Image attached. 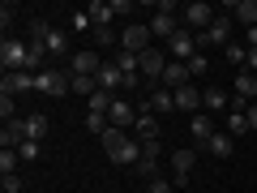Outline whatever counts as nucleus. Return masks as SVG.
I'll return each mask as SVG.
<instances>
[{"mask_svg":"<svg viewBox=\"0 0 257 193\" xmlns=\"http://www.w3.org/2000/svg\"><path fill=\"white\" fill-rule=\"evenodd\" d=\"M0 116H5V125H9V120H18V108H13V94H0Z\"/></svg>","mask_w":257,"mask_h":193,"instance_id":"c9c22d12","label":"nucleus"},{"mask_svg":"<svg viewBox=\"0 0 257 193\" xmlns=\"http://www.w3.org/2000/svg\"><path fill=\"white\" fill-rule=\"evenodd\" d=\"M99 69H103L99 52H90V47L73 52V77H99Z\"/></svg>","mask_w":257,"mask_h":193,"instance_id":"9b49d317","label":"nucleus"},{"mask_svg":"<svg viewBox=\"0 0 257 193\" xmlns=\"http://www.w3.org/2000/svg\"><path fill=\"white\" fill-rule=\"evenodd\" d=\"M13 13H18V9H13V5H5V9H0V26H5V30L13 26Z\"/></svg>","mask_w":257,"mask_h":193,"instance_id":"a19ab883","label":"nucleus"},{"mask_svg":"<svg viewBox=\"0 0 257 193\" xmlns=\"http://www.w3.org/2000/svg\"><path fill=\"white\" fill-rule=\"evenodd\" d=\"M184 64H189V77H206V69H210V60H206L202 52L193 56V60H184Z\"/></svg>","mask_w":257,"mask_h":193,"instance_id":"7c9ffc66","label":"nucleus"},{"mask_svg":"<svg viewBox=\"0 0 257 193\" xmlns=\"http://www.w3.org/2000/svg\"><path fill=\"white\" fill-rule=\"evenodd\" d=\"M35 90L47 94V99H64L73 90V77H64L60 69H43V73H35Z\"/></svg>","mask_w":257,"mask_h":193,"instance_id":"7ed1b4c3","label":"nucleus"},{"mask_svg":"<svg viewBox=\"0 0 257 193\" xmlns=\"http://www.w3.org/2000/svg\"><path fill=\"white\" fill-rule=\"evenodd\" d=\"M43 133H47V116H26V138L39 142Z\"/></svg>","mask_w":257,"mask_h":193,"instance_id":"cd10ccee","label":"nucleus"},{"mask_svg":"<svg viewBox=\"0 0 257 193\" xmlns=\"http://www.w3.org/2000/svg\"><path fill=\"white\" fill-rule=\"evenodd\" d=\"M133 138H138L142 146H146V142H159V120L150 116V112H142V116H138V125H133Z\"/></svg>","mask_w":257,"mask_h":193,"instance_id":"dca6fc26","label":"nucleus"},{"mask_svg":"<svg viewBox=\"0 0 257 193\" xmlns=\"http://www.w3.org/2000/svg\"><path fill=\"white\" fill-rule=\"evenodd\" d=\"M189 82H193V77H189V64H184V60H172V64L163 69V82H159V86L180 90V86H189Z\"/></svg>","mask_w":257,"mask_h":193,"instance_id":"ddd939ff","label":"nucleus"},{"mask_svg":"<svg viewBox=\"0 0 257 193\" xmlns=\"http://www.w3.org/2000/svg\"><path fill=\"white\" fill-rule=\"evenodd\" d=\"M22 90H35V73H30V69L5 73V82H0V94H22Z\"/></svg>","mask_w":257,"mask_h":193,"instance_id":"f8f14e48","label":"nucleus"},{"mask_svg":"<svg viewBox=\"0 0 257 193\" xmlns=\"http://www.w3.org/2000/svg\"><path fill=\"white\" fill-rule=\"evenodd\" d=\"M120 86H124V73H120V69H116V64H103V69H99V90H120Z\"/></svg>","mask_w":257,"mask_h":193,"instance_id":"412c9836","label":"nucleus"},{"mask_svg":"<svg viewBox=\"0 0 257 193\" xmlns=\"http://www.w3.org/2000/svg\"><path fill=\"white\" fill-rule=\"evenodd\" d=\"M214 18H219V13H214L206 0H193V5H184V9H180V26H184V30H193V35L210 30V26H214Z\"/></svg>","mask_w":257,"mask_h":193,"instance_id":"f03ea898","label":"nucleus"},{"mask_svg":"<svg viewBox=\"0 0 257 193\" xmlns=\"http://www.w3.org/2000/svg\"><path fill=\"white\" fill-rule=\"evenodd\" d=\"M167 56H172V60H193V56H197V39H193V30H176L172 35V43H167Z\"/></svg>","mask_w":257,"mask_h":193,"instance_id":"6e6552de","label":"nucleus"},{"mask_svg":"<svg viewBox=\"0 0 257 193\" xmlns=\"http://www.w3.org/2000/svg\"><path fill=\"white\" fill-rule=\"evenodd\" d=\"M227 60L244 69V60H248V47H240V43H227Z\"/></svg>","mask_w":257,"mask_h":193,"instance_id":"f704fd0d","label":"nucleus"},{"mask_svg":"<svg viewBox=\"0 0 257 193\" xmlns=\"http://www.w3.org/2000/svg\"><path fill=\"white\" fill-rule=\"evenodd\" d=\"M86 13H90V22H94V26H111V18H116L107 0H90V5H86Z\"/></svg>","mask_w":257,"mask_h":193,"instance_id":"5701e85b","label":"nucleus"},{"mask_svg":"<svg viewBox=\"0 0 257 193\" xmlns=\"http://www.w3.org/2000/svg\"><path fill=\"white\" fill-rule=\"evenodd\" d=\"M202 108L206 112H227L231 108V94L219 90V86H206V90H202Z\"/></svg>","mask_w":257,"mask_h":193,"instance_id":"f3484780","label":"nucleus"},{"mask_svg":"<svg viewBox=\"0 0 257 193\" xmlns=\"http://www.w3.org/2000/svg\"><path fill=\"white\" fill-rule=\"evenodd\" d=\"M111 103H116V94H107V90H94L90 99H86V108H90V112H99V116H107V112H111Z\"/></svg>","mask_w":257,"mask_h":193,"instance_id":"393cba45","label":"nucleus"},{"mask_svg":"<svg viewBox=\"0 0 257 193\" xmlns=\"http://www.w3.org/2000/svg\"><path fill=\"white\" fill-rule=\"evenodd\" d=\"M236 94L248 103H257V73H248V69H240L236 73Z\"/></svg>","mask_w":257,"mask_h":193,"instance_id":"6ab92c4d","label":"nucleus"},{"mask_svg":"<svg viewBox=\"0 0 257 193\" xmlns=\"http://www.w3.org/2000/svg\"><path fill=\"white\" fill-rule=\"evenodd\" d=\"M248 129L257 133V103H248Z\"/></svg>","mask_w":257,"mask_h":193,"instance_id":"37998d69","label":"nucleus"},{"mask_svg":"<svg viewBox=\"0 0 257 193\" xmlns=\"http://www.w3.org/2000/svg\"><path fill=\"white\" fill-rule=\"evenodd\" d=\"M193 163H197V150H176V155H172V172H176V180H184V176L193 172Z\"/></svg>","mask_w":257,"mask_h":193,"instance_id":"4be33fe9","label":"nucleus"},{"mask_svg":"<svg viewBox=\"0 0 257 193\" xmlns=\"http://www.w3.org/2000/svg\"><path fill=\"white\" fill-rule=\"evenodd\" d=\"M193 39H197V52H202V47H227L231 43V18L219 13L210 30H202V35H193Z\"/></svg>","mask_w":257,"mask_h":193,"instance_id":"39448f33","label":"nucleus"},{"mask_svg":"<svg viewBox=\"0 0 257 193\" xmlns=\"http://www.w3.org/2000/svg\"><path fill=\"white\" fill-rule=\"evenodd\" d=\"M176 30H180L176 5H172V0H163V5H159V13L150 18V35H155V39H163V43H172V35H176Z\"/></svg>","mask_w":257,"mask_h":193,"instance_id":"20e7f679","label":"nucleus"},{"mask_svg":"<svg viewBox=\"0 0 257 193\" xmlns=\"http://www.w3.org/2000/svg\"><path fill=\"white\" fill-rule=\"evenodd\" d=\"M248 47H257V26H248Z\"/></svg>","mask_w":257,"mask_h":193,"instance_id":"c03bdc74","label":"nucleus"},{"mask_svg":"<svg viewBox=\"0 0 257 193\" xmlns=\"http://www.w3.org/2000/svg\"><path fill=\"white\" fill-rule=\"evenodd\" d=\"M227 133L231 138H244L248 133V112H227Z\"/></svg>","mask_w":257,"mask_h":193,"instance_id":"a878e982","label":"nucleus"},{"mask_svg":"<svg viewBox=\"0 0 257 193\" xmlns=\"http://www.w3.org/2000/svg\"><path fill=\"white\" fill-rule=\"evenodd\" d=\"M206 150H210L214 159H231V150H236V138H231L227 129H214V138L206 142Z\"/></svg>","mask_w":257,"mask_h":193,"instance_id":"4468645a","label":"nucleus"},{"mask_svg":"<svg viewBox=\"0 0 257 193\" xmlns=\"http://www.w3.org/2000/svg\"><path fill=\"white\" fill-rule=\"evenodd\" d=\"M138 112H150V116H167V112H176V94L167 90V86H155V90H150V99L142 103Z\"/></svg>","mask_w":257,"mask_h":193,"instance_id":"1a4fd4ad","label":"nucleus"},{"mask_svg":"<svg viewBox=\"0 0 257 193\" xmlns=\"http://www.w3.org/2000/svg\"><path fill=\"white\" fill-rule=\"evenodd\" d=\"M189 133H193V146H202V150H206V142L214 138V120H210V116H193Z\"/></svg>","mask_w":257,"mask_h":193,"instance_id":"a211bd4d","label":"nucleus"},{"mask_svg":"<svg viewBox=\"0 0 257 193\" xmlns=\"http://www.w3.org/2000/svg\"><path fill=\"white\" fill-rule=\"evenodd\" d=\"M138 116H142V112L133 108V103L116 99V103H111V112H107V125L111 129H133V125H138Z\"/></svg>","mask_w":257,"mask_h":193,"instance_id":"9d476101","label":"nucleus"},{"mask_svg":"<svg viewBox=\"0 0 257 193\" xmlns=\"http://www.w3.org/2000/svg\"><path fill=\"white\" fill-rule=\"evenodd\" d=\"M0 189L5 193H22V176L13 172V176H0Z\"/></svg>","mask_w":257,"mask_h":193,"instance_id":"4c0bfd02","label":"nucleus"},{"mask_svg":"<svg viewBox=\"0 0 257 193\" xmlns=\"http://www.w3.org/2000/svg\"><path fill=\"white\" fill-rule=\"evenodd\" d=\"M94 43H99V47H116V35H111V26H94Z\"/></svg>","mask_w":257,"mask_h":193,"instance_id":"72a5a7b5","label":"nucleus"},{"mask_svg":"<svg viewBox=\"0 0 257 193\" xmlns=\"http://www.w3.org/2000/svg\"><path fill=\"white\" fill-rule=\"evenodd\" d=\"M244 69H248V73H257V47H248V60H244Z\"/></svg>","mask_w":257,"mask_h":193,"instance_id":"79ce46f5","label":"nucleus"},{"mask_svg":"<svg viewBox=\"0 0 257 193\" xmlns=\"http://www.w3.org/2000/svg\"><path fill=\"white\" fill-rule=\"evenodd\" d=\"M18 155H22V159H39L43 150H39V142H30V138H26V142L18 146Z\"/></svg>","mask_w":257,"mask_h":193,"instance_id":"58836bf2","label":"nucleus"},{"mask_svg":"<svg viewBox=\"0 0 257 193\" xmlns=\"http://www.w3.org/2000/svg\"><path fill=\"white\" fill-rule=\"evenodd\" d=\"M69 26H73V30H86V26H90V13H73V18H69Z\"/></svg>","mask_w":257,"mask_h":193,"instance_id":"ea45409f","label":"nucleus"},{"mask_svg":"<svg viewBox=\"0 0 257 193\" xmlns=\"http://www.w3.org/2000/svg\"><path fill=\"white\" fill-rule=\"evenodd\" d=\"M176 94V112H197L202 108V90H197V86H180V90H172Z\"/></svg>","mask_w":257,"mask_h":193,"instance_id":"2eb2a0df","label":"nucleus"},{"mask_svg":"<svg viewBox=\"0 0 257 193\" xmlns=\"http://www.w3.org/2000/svg\"><path fill=\"white\" fill-rule=\"evenodd\" d=\"M103 150H107V159L116 167H138V159H142V142L138 138H128L124 129H111L107 125V133H103Z\"/></svg>","mask_w":257,"mask_h":193,"instance_id":"f257e3e1","label":"nucleus"},{"mask_svg":"<svg viewBox=\"0 0 257 193\" xmlns=\"http://www.w3.org/2000/svg\"><path fill=\"white\" fill-rule=\"evenodd\" d=\"M47 35H52V22H47V18L30 22V43H47Z\"/></svg>","mask_w":257,"mask_h":193,"instance_id":"bb28decb","label":"nucleus"},{"mask_svg":"<svg viewBox=\"0 0 257 193\" xmlns=\"http://www.w3.org/2000/svg\"><path fill=\"white\" fill-rule=\"evenodd\" d=\"M86 129H90V133H107V116H99V112H86Z\"/></svg>","mask_w":257,"mask_h":193,"instance_id":"2f4dec72","label":"nucleus"},{"mask_svg":"<svg viewBox=\"0 0 257 193\" xmlns=\"http://www.w3.org/2000/svg\"><path fill=\"white\" fill-rule=\"evenodd\" d=\"M26 56H30V43H18V39H5V43H0V64H5V73L26 69Z\"/></svg>","mask_w":257,"mask_h":193,"instance_id":"423d86ee","label":"nucleus"},{"mask_svg":"<svg viewBox=\"0 0 257 193\" xmlns=\"http://www.w3.org/2000/svg\"><path fill=\"white\" fill-rule=\"evenodd\" d=\"M150 43H155L150 26H124V30H120V47H124V52H133V56L150 52Z\"/></svg>","mask_w":257,"mask_h":193,"instance_id":"0eeeda50","label":"nucleus"},{"mask_svg":"<svg viewBox=\"0 0 257 193\" xmlns=\"http://www.w3.org/2000/svg\"><path fill=\"white\" fill-rule=\"evenodd\" d=\"M18 163H22L18 150H0V176H13V172H18Z\"/></svg>","mask_w":257,"mask_h":193,"instance_id":"c85d7f7f","label":"nucleus"},{"mask_svg":"<svg viewBox=\"0 0 257 193\" xmlns=\"http://www.w3.org/2000/svg\"><path fill=\"white\" fill-rule=\"evenodd\" d=\"M146 189H150V193H172V180H167V176H150Z\"/></svg>","mask_w":257,"mask_h":193,"instance_id":"e433bc0d","label":"nucleus"},{"mask_svg":"<svg viewBox=\"0 0 257 193\" xmlns=\"http://www.w3.org/2000/svg\"><path fill=\"white\" fill-rule=\"evenodd\" d=\"M47 56H64V52H69V30H56L52 26V35H47Z\"/></svg>","mask_w":257,"mask_h":193,"instance_id":"b1692460","label":"nucleus"},{"mask_svg":"<svg viewBox=\"0 0 257 193\" xmlns=\"http://www.w3.org/2000/svg\"><path fill=\"white\" fill-rule=\"evenodd\" d=\"M227 9L236 13V22H244V26H257V0H231Z\"/></svg>","mask_w":257,"mask_h":193,"instance_id":"aec40b11","label":"nucleus"},{"mask_svg":"<svg viewBox=\"0 0 257 193\" xmlns=\"http://www.w3.org/2000/svg\"><path fill=\"white\" fill-rule=\"evenodd\" d=\"M94 90H99V77H73V94H86L90 99Z\"/></svg>","mask_w":257,"mask_h":193,"instance_id":"c756f323","label":"nucleus"},{"mask_svg":"<svg viewBox=\"0 0 257 193\" xmlns=\"http://www.w3.org/2000/svg\"><path fill=\"white\" fill-rule=\"evenodd\" d=\"M43 56H47V47H43V43H30V56H26V69H30V73L43 64Z\"/></svg>","mask_w":257,"mask_h":193,"instance_id":"473e14b6","label":"nucleus"}]
</instances>
